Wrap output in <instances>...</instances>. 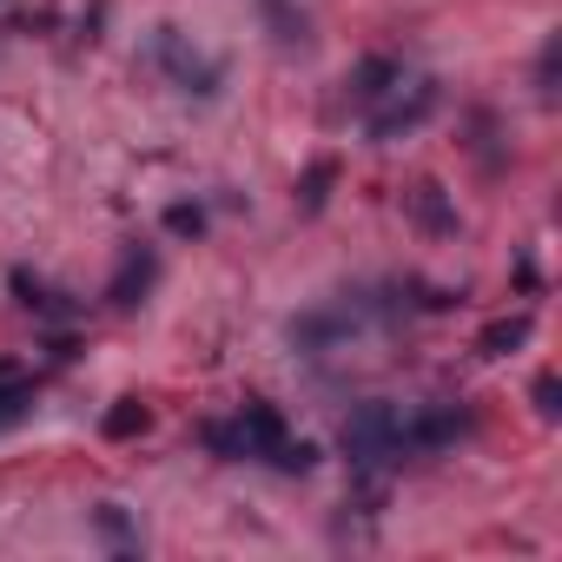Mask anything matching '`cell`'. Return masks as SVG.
<instances>
[{
	"mask_svg": "<svg viewBox=\"0 0 562 562\" xmlns=\"http://www.w3.org/2000/svg\"><path fill=\"white\" fill-rule=\"evenodd\" d=\"M205 437V450L212 457H225V463H238V457H258V463H271V470H285V476H305L312 463H318V450L305 443V437H292L285 430V417H278L271 404H238V417L232 424H205L199 430Z\"/></svg>",
	"mask_w": 562,
	"mask_h": 562,
	"instance_id": "cell-1",
	"label": "cell"
},
{
	"mask_svg": "<svg viewBox=\"0 0 562 562\" xmlns=\"http://www.w3.org/2000/svg\"><path fill=\"white\" fill-rule=\"evenodd\" d=\"M345 450L358 470H378L391 457H404V411L397 404H364L351 424H345Z\"/></svg>",
	"mask_w": 562,
	"mask_h": 562,
	"instance_id": "cell-2",
	"label": "cell"
},
{
	"mask_svg": "<svg viewBox=\"0 0 562 562\" xmlns=\"http://www.w3.org/2000/svg\"><path fill=\"white\" fill-rule=\"evenodd\" d=\"M153 60H159V67H166L186 93H218V60H205L199 47H186V34H179V27H159Z\"/></svg>",
	"mask_w": 562,
	"mask_h": 562,
	"instance_id": "cell-3",
	"label": "cell"
},
{
	"mask_svg": "<svg viewBox=\"0 0 562 562\" xmlns=\"http://www.w3.org/2000/svg\"><path fill=\"white\" fill-rule=\"evenodd\" d=\"M430 113H437V87H430V80H417L411 93L397 87V93H391V106H384V113H371V139H404V133H417Z\"/></svg>",
	"mask_w": 562,
	"mask_h": 562,
	"instance_id": "cell-4",
	"label": "cell"
},
{
	"mask_svg": "<svg viewBox=\"0 0 562 562\" xmlns=\"http://www.w3.org/2000/svg\"><path fill=\"white\" fill-rule=\"evenodd\" d=\"M345 331H358V305H338V312H305V318H292V345H299V351H325V345H338Z\"/></svg>",
	"mask_w": 562,
	"mask_h": 562,
	"instance_id": "cell-5",
	"label": "cell"
},
{
	"mask_svg": "<svg viewBox=\"0 0 562 562\" xmlns=\"http://www.w3.org/2000/svg\"><path fill=\"white\" fill-rule=\"evenodd\" d=\"M397 87H404V67H397L391 54H371V60H358V74H351V100H364V106L391 100Z\"/></svg>",
	"mask_w": 562,
	"mask_h": 562,
	"instance_id": "cell-6",
	"label": "cell"
},
{
	"mask_svg": "<svg viewBox=\"0 0 562 562\" xmlns=\"http://www.w3.org/2000/svg\"><path fill=\"white\" fill-rule=\"evenodd\" d=\"M153 271H159V258L133 245V251H126V265L113 271V285H106V299H113V305H139V292L153 285Z\"/></svg>",
	"mask_w": 562,
	"mask_h": 562,
	"instance_id": "cell-7",
	"label": "cell"
},
{
	"mask_svg": "<svg viewBox=\"0 0 562 562\" xmlns=\"http://www.w3.org/2000/svg\"><path fill=\"white\" fill-rule=\"evenodd\" d=\"M411 218H417L424 232H437V238H450V232H457V212H450L443 186H430V179H424V186L411 192Z\"/></svg>",
	"mask_w": 562,
	"mask_h": 562,
	"instance_id": "cell-8",
	"label": "cell"
},
{
	"mask_svg": "<svg viewBox=\"0 0 562 562\" xmlns=\"http://www.w3.org/2000/svg\"><path fill=\"white\" fill-rule=\"evenodd\" d=\"M476 345H483V358H509L516 345H529V312H516V318H496V325H490Z\"/></svg>",
	"mask_w": 562,
	"mask_h": 562,
	"instance_id": "cell-9",
	"label": "cell"
},
{
	"mask_svg": "<svg viewBox=\"0 0 562 562\" xmlns=\"http://www.w3.org/2000/svg\"><path fill=\"white\" fill-rule=\"evenodd\" d=\"M34 411V384H21L14 371H0V430H14Z\"/></svg>",
	"mask_w": 562,
	"mask_h": 562,
	"instance_id": "cell-10",
	"label": "cell"
},
{
	"mask_svg": "<svg viewBox=\"0 0 562 562\" xmlns=\"http://www.w3.org/2000/svg\"><path fill=\"white\" fill-rule=\"evenodd\" d=\"M331 186H338V166H331V159H318V166L305 172V186H299V212H325Z\"/></svg>",
	"mask_w": 562,
	"mask_h": 562,
	"instance_id": "cell-11",
	"label": "cell"
},
{
	"mask_svg": "<svg viewBox=\"0 0 562 562\" xmlns=\"http://www.w3.org/2000/svg\"><path fill=\"white\" fill-rule=\"evenodd\" d=\"M14 292H21V305L27 312H41V318H67V305H60V292H47L41 278H27V271H14Z\"/></svg>",
	"mask_w": 562,
	"mask_h": 562,
	"instance_id": "cell-12",
	"label": "cell"
},
{
	"mask_svg": "<svg viewBox=\"0 0 562 562\" xmlns=\"http://www.w3.org/2000/svg\"><path fill=\"white\" fill-rule=\"evenodd\" d=\"M139 430H146V404L139 397H120L106 411V437H139Z\"/></svg>",
	"mask_w": 562,
	"mask_h": 562,
	"instance_id": "cell-13",
	"label": "cell"
},
{
	"mask_svg": "<svg viewBox=\"0 0 562 562\" xmlns=\"http://www.w3.org/2000/svg\"><path fill=\"white\" fill-rule=\"evenodd\" d=\"M166 232L199 238V232H205V212H199V205H166Z\"/></svg>",
	"mask_w": 562,
	"mask_h": 562,
	"instance_id": "cell-14",
	"label": "cell"
},
{
	"mask_svg": "<svg viewBox=\"0 0 562 562\" xmlns=\"http://www.w3.org/2000/svg\"><path fill=\"white\" fill-rule=\"evenodd\" d=\"M555 397H562L555 378H536V404H542V417H555Z\"/></svg>",
	"mask_w": 562,
	"mask_h": 562,
	"instance_id": "cell-15",
	"label": "cell"
},
{
	"mask_svg": "<svg viewBox=\"0 0 562 562\" xmlns=\"http://www.w3.org/2000/svg\"><path fill=\"white\" fill-rule=\"evenodd\" d=\"M100 529H106V536H113V542H126V516H120V509H113V503H106V509H100Z\"/></svg>",
	"mask_w": 562,
	"mask_h": 562,
	"instance_id": "cell-16",
	"label": "cell"
}]
</instances>
